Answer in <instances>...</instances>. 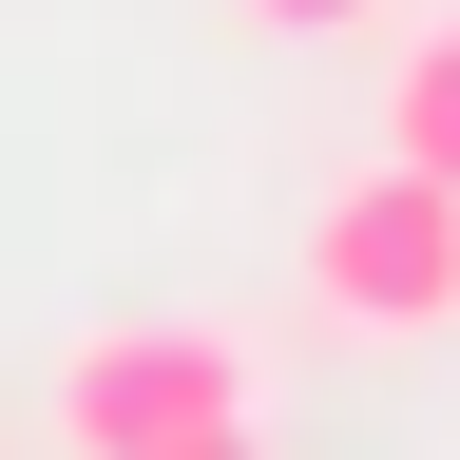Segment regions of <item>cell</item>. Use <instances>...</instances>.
I'll return each instance as SVG.
<instances>
[{
    "mask_svg": "<svg viewBox=\"0 0 460 460\" xmlns=\"http://www.w3.org/2000/svg\"><path fill=\"white\" fill-rule=\"evenodd\" d=\"M307 307L345 326V345H422V326H460V192L441 172H345V192L307 211Z\"/></svg>",
    "mask_w": 460,
    "mask_h": 460,
    "instance_id": "6da1fadb",
    "label": "cell"
},
{
    "mask_svg": "<svg viewBox=\"0 0 460 460\" xmlns=\"http://www.w3.org/2000/svg\"><path fill=\"white\" fill-rule=\"evenodd\" d=\"M58 441H77V460L250 441V345H230V326H96V345H58Z\"/></svg>",
    "mask_w": 460,
    "mask_h": 460,
    "instance_id": "7a4b0ae2",
    "label": "cell"
},
{
    "mask_svg": "<svg viewBox=\"0 0 460 460\" xmlns=\"http://www.w3.org/2000/svg\"><path fill=\"white\" fill-rule=\"evenodd\" d=\"M384 154H402V172H441V192H460V20H422V39L384 58Z\"/></svg>",
    "mask_w": 460,
    "mask_h": 460,
    "instance_id": "3957f363",
    "label": "cell"
},
{
    "mask_svg": "<svg viewBox=\"0 0 460 460\" xmlns=\"http://www.w3.org/2000/svg\"><path fill=\"white\" fill-rule=\"evenodd\" d=\"M230 20H269V39H365L384 0H230Z\"/></svg>",
    "mask_w": 460,
    "mask_h": 460,
    "instance_id": "277c9868",
    "label": "cell"
},
{
    "mask_svg": "<svg viewBox=\"0 0 460 460\" xmlns=\"http://www.w3.org/2000/svg\"><path fill=\"white\" fill-rule=\"evenodd\" d=\"M172 460H250V441H172Z\"/></svg>",
    "mask_w": 460,
    "mask_h": 460,
    "instance_id": "5b68a950",
    "label": "cell"
}]
</instances>
